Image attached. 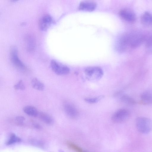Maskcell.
Instances as JSON below:
<instances>
[{"mask_svg": "<svg viewBox=\"0 0 152 152\" xmlns=\"http://www.w3.org/2000/svg\"><path fill=\"white\" fill-rule=\"evenodd\" d=\"M145 37L141 33L133 32L124 33L119 37V42L126 50L128 48H135L139 46Z\"/></svg>", "mask_w": 152, "mask_h": 152, "instance_id": "cell-1", "label": "cell"}, {"mask_svg": "<svg viewBox=\"0 0 152 152\" xmlns=\"http://www.w3.org/2000/svg\"><path fill=\"white\" fill-rule=\"evenodd\" d=\"M10 58L11 62L16 68L20 70L26 69L25 65L19 58L18 49L15 46L12 45L10 47Z\"/></svg>", "mask_w": 152, "mask_h": 152, "instance_id": "cell-2", "label": "cell"}, {"mask_svg": "<svg viewBox=\"0 0 152 152\" xmlns=\"http://www.w3.org/2000/svg\"><path fill=\"white\" fill-rule=\"evenodd\" d=\"M136 125L138 130L140 132L144 134L148 133L151 129V121L148 118L139 117L136 120Z\"/></svg>", "mask_w": 152, "mask_h": 152, "instance_id": "cell-3", "label": "cell"}, {"mask_svg": "<svg viewBox=\"0 0 152 152\" xmlns=\"http://www.w3.org/2000/svg\"><path fill=\"white\" fill-rule=\"evenodd\" d=\"M84 72L90 79L98 81L102 77L104 72L100 67L98 66H88L84 69Z\"/></svg>", "mask_w": 152, "mask_h": 152, "instance_id": "cell-4", "label": "cell"}, {"mask_svg": "<svg viewBox=\"0 0 152 152\" xmlns=\"http://www.w3.org/2000/svg\"><path fill=\"white\" fill-rule=\"evenodd\" d=\"M130 115V112L128 110L125 109H120L113 114L111 120L114 123H122L127 120Z\"/></svg>", "mask_w": 152, "mask_h": 152, "instance_id": "cell-5", "label": "cell"}, {"mask_svg": "<svg viewBox=\"0 0 152 152\" xmlns=\"http://www.w3.org/2000/svg\"><path fill=\"white\" fill-rule=\"evenodd\" d=\"M119 15L123 20L130 23H134L136 20L137 17L135 13L129 8L122 9L119 12Z\"/></svg>", "mask_w": 152, "mask_h": 152, "instance_id": "cell-6", "label": "cell"}, {"mask_svg": "<svg viewBox=\"0 0 152 152\" xmlns=\"http://www.w3.org/2000/svg\"><path fill=\"white\" fill-rule=\"evenodd\" d=\"M50 66L53 70L58 75H66L70 72L68 67L60 64L54 60L51 61Z\"/></svg>", "mask_w": 152, "mask_h": 152, "instance_id": "cell-7", "label": "cell"}, {"mask_svg": "<svg viewBox=\"0 0 152 152\" xmlns=\"http://www.w3.org/2000/svg\"><path fill=\"white\" fill-rule=\"evenodd\" d=\"M96 3L93 1H85L81 2L79 7V9L86 12H92L96 7Z\"/></svg>", "mask_w": 152, "mask_h": 152, "instance_id": "cell-8", "label": "cell"}, {"mask_svg": "<svg viewBox=\"0 0 152 152\" xmlns=\"http://www.w3.org/2000/svg\"><path fill=\"white\" fill-rule=\"evenodd\" d=\"M53 22L52 17L49 15H46L40 19L39 26L41 30L46 31L50 26Z\"/></svg>", "mask_w": 152, "mask_h": 152, "instance_id": "cell-9", "label": "cell"}, {"mask_svg": "<svg viewBox=\"0 0 152 152\" xmlns=\"http://www.w3.org/2000/svg\"><path fill=\"white\" fill-rule=\"evenodd\" d=\"M64 110L66 114L70 118H77L78 116V112L76 108L69 104H66L64 106Z\"/></svg>", "mask_w": 152, "mask_h": 152, "instance_id": "cell-10", "label": "cell"}, {"mask_svg": "<svg viewBox=\"0 0 152 152\" xmlns=\"http://www.w3.org/2000/svg\"><path fill=\"white\" fill-rule=\"evenodd\" d=\"M24 40L27 51L29 52H33L35 49V46L34 38L31 35L27 34L25 36Z\"/></svg>", "mask_w": 152, "mask_h": 152, "instance_id": "cell-11", "label": "cell"}, {"mask_svg": "<svg viewBox=\"0 0 152 152\" xmlns=\"http://www.w3.org/2000/svg\"><path fill=\"white\" fill-rule=\"evenodd\" d=\"M142 23L146 26H151L152 24V18L151 13L148 11L144 12L141 17Z\"/></svg>", "mask_w": 152, "mask_h": 152, "instance_id": "cell-12", "label": "cell"}, {"mask_svg": "<svg viewBox=\"0 0 152 152\" xmlns=\"http://www.w3.org/2000/svg\"><path fill=\"white\" fill-rule=\"evenodd\" d=\"M40 119L45 123L52 125L54 123L53 118L48 114L43 112L39 113L38 116Z\"/></svg>", "mask_w": 152, "mask_h": 152, "instance_id": "cell-13", "label": "cell"}, {"mask_svg": "<svg viewBox=\"0 0 152 152\" xmlns=\"http://www.w3.org/2000/svg\"><path fill=\"white\" fill-rule=\"evenodd\" d=\"M24 112L28 115L34 117L38 116L39 112L34 107L31 106H26L23 108Z\"/></svg>", "mask_w": 152, "mask_h": 152, "instance_id": "cell-14", "label": "cell"}, {"mask_svg": "<svg viewBox=\"0 0 152 152\" xmlns=\"http://www.w3.org/2000/svg\"><path fill=\"white\" fill-rule=\"evenodd\" d=\"M141 98L143 102L146 104H151L152 95L151 91H147L143 92L141 95Z\"/></svg>", "mask_w": 152, "mask_h": 152, "instance_id": "cell-15", "label": "cell"}, {"mask_svg": "<svg viewBox=\"0 0 152 152\" xmlns=\"http://www.w3.org/2000/svg\"><path fill=\"white\" fill-rule=\"evenodd\" d=\"M31 83L32 87L36 90L42 91L44 89L45 86L37 78H33Z\"/></svg>", "mask_w": 152, "mask_h": 152, "instance_id": "cell-16", "label": "cell"}, {"mask_svg": "<svg viewBox=\"0 0 152 152\" xmlns=\"http://www.w3.org/2000/svg\"><path fill=\"white\" fill-rule=\"evenodd\" d=\"M124 103L128 105H133L135 103V101L131 97L126 95L122 96L120 98Z\"/></svg>", "mask_w": 152, "mask_h": 152, "instance_id": "cell-17", "label": "cell"}, {"mask_svg": "<svg viewBox=\"0 0 152 152\" xmlns=\"http://www.w3.org/2000/svg\"><path fill=\"white\" fill-rule=\"evenodd\" d=\"M21 141V139L19 137H17L13 133H12L10 136V138L7 142L6 144L7 145H11L17 142H19Z\"/></svg>", "mask_w": 152, "mask_h": 152, "instance_id": "cell-18", "label": "cell"}, {"mask_svg": "<svg viewBox=\"0 0 152 152\" xmlns=\"http://www.w3.org/2000/svg\"><path fill=\"white\" fill-rule=\"evenodd\" d=\"M104 97L103 96H100L95 97L86 98L85 101L87 103L92 104L97 102Z\"/></svg>", "mask_w": 152, "mask_h": 152, "instance_id": "cell-19", "label": "cell"}, {"mask_svg": "<svg viewBox=\"0 0 152 152\" xmlns=\"http://www.w3.org/2000/svg\"><path fill=\"white\" fill-rule=\"evenodd\" d=\"M14 88L17 90H24L25 88V86L22 80H20L18 83L14 86Z\"/></svg>", "mask_w": 152, "mask_h": 152, "instance_id": "cell-20", "label": "cell"}, {"mask_svg": "<svg viewBox=\"0 0 152 152\" xmlns=\"http://www.w3.org/2000/svg\"><path fill=\"white\" fill-rule=\"evenodd\" d=\"M68 145L71 148L74 149L77 152H85L83 151L82 149L79 147H78L73 143L69 142L68 143Z\"/></svg>", "mask_w": 152, "mask_h": 152, "instance_id": "cell-21", "label": "cell"}, {"mask_svg": "<svg viewBox=\"0 0 152 152\" xmlns=\"http://www.w3.org/2000/svg\"><path fill=\"white\" fill-rule=\"evenodd\" d=\"M25 120V118L21 116H18L15 118V120L19 124H22Z\"/></svg>", "mask_w": 152, "mask_h": 152, "instance_id": "cell-22", "label": "cell"}, {"mask_svg": "<svg viewBox=\"0 0 152 152\" xmlns=\"http://www.w3.org/2000/svg\"><path fill=\"white\" fill-rule=\"evenodd\" d=\"M34 126L37 128L39 129L41 127L40 126L37 124H34Z\"/></svg>", "mask_w": 152, "mask_h": 152, "instance_id": "cell-23", "label": "cell"}, {"mask_svg": "<svg viewBox=\"0 0 152 152\" xmlns=\"http://www.w3.org/2000/svg\"><path fill=\"white\" fill-rule=\"evenodd\" d=\"M25 23H22L21 24V25L22 26H23L25 25Z\"/></svg>", "mask_w": 152, "mask_h": 152, "instance_id": "cell-24", "label": "cell"}]
</instances>
